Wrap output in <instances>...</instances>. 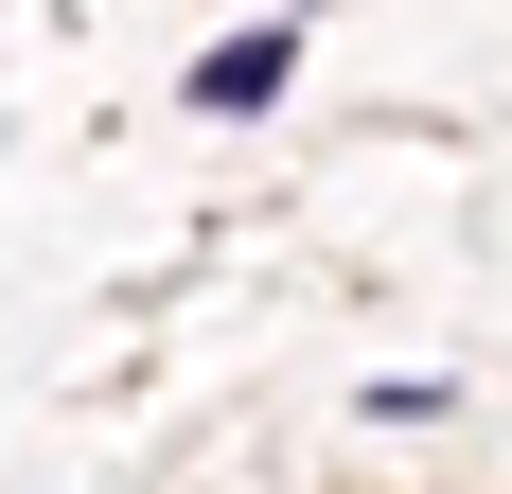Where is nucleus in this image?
<instances>
[{
  "label": "nucleus",
  "instance_id": "f257e3e1",
  "mask_svg": "<svg viewBox=\"0 0 512 494\" xmlns=\"http://www.w3.org/2000/svg\"><path fill=\"white\" fill-rule=\"evenodd\" d=\"M283 71H301V18L212 36V53H195V124H265V106H283Z\"/></svg>",
  "mask_w": 512,
  "mask_h": 494
}]
</instances>
